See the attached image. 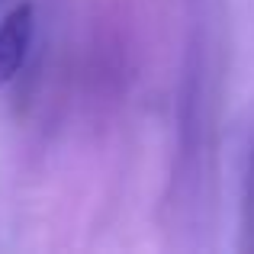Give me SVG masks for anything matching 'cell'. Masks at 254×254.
Returning <instances> with one entry per match:
<instances>
[{"instance_id": "2", "label": "cell", "mask_w": 254, "mask_h": 254, "mask_svg": "<svg viewBox=\"0 0 254 254\" xmlns=\"http://www.w3.org/2000/svg\"><path fill=\"white\" fill-rule=\"evenodd\" d=\"M245 235L248 248L254 251V142L248 151V171H245Z\"/></svg>"}, {"instance_id": "1", "label": "cell", "mask_w": 254, "mask_h": 254, "mask_svg": "<svg viewBox=\"0 0 254 254\" xmlns=\"http://www.w3.org/2000/svg\"><path fill=\"white\" fill-rule=\"evenodd\" d=\"M36 36V6L29 0L16 3L0 23V87H6L19 74Z\"/></svg>"}]
</instances>
